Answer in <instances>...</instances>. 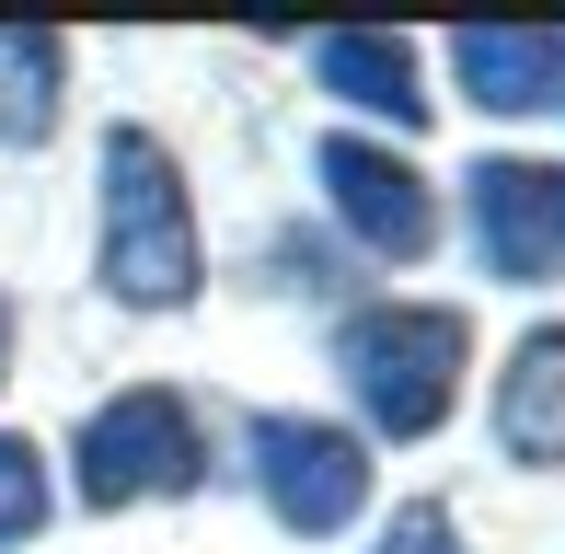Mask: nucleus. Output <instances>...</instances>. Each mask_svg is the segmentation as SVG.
<instances>
[{
    "label": "nucleus",
    "mask_w": 565,
    "mask_h": 554,
    "mask_svg": "<svg viewBox=\"0 0 565 554\" xmlns=\"http://www.w3.org/2000/svg\"><path fill=\"white\" fill-rule=\"evenodd\" d=\"M105 220H93V277H105L116 312H185L209 289V232H196L185 162H173L162 128H105Z\"/></svg>",
    "instance_id": "f257e3e1"
},
{
    "label": "nucleus",
    "mask_w": 565,
    "mask_h": 554,
    "mask_svg": "<svg viewBox=\"0 0 565 554\" xmlns=\"http://www.w3.org/2000/svg\"><path fill=\"white\" fill-rule=\"evenodd\" d=\"M473 370V323L450 300H358L335 323V382L370 416V439H439Z\"/></svg>",
    "instance_id": "f03ea898"
},
{
    "label": "nucleus",
    "mask_w": 565,
    "mask_h": 554,
    "mask_svg": "<svg viewBox=\"0 0 565 554\" xmlns=\"http://www.w3.org/2000/svg\"><path fill=\"white\" fill-rule=\"evenodd\" d=\"M196 486H209V416L173 382L105 393L70 439V497L82 509H162V497H196Z\"/></svg>",
    "instance_id": "7ed1b4c3"
},
{
    "label": "nucleus",
    "mask_w": 565,
    "mask_h": 554,
    "mask_svg": "<svg viewBox=\"0 0 565 554\" xmlns=\"http://www.w3.org/2000/svg\"><path fill=\"white\" fill-rule=\"evenodd\" d=\"M243 473H254V497H266V520L300 532V543H335V532L370 520V439L335 427V416L266 405L243 427Z\"/></svg>",
    "instance_id": "20e7f679"
},
{
    "label": "nucleus",
    "mask_w": 565,
    "mask_h": 554,
    "mask_svg": "<svg viewBox=\"0 0 565 554\" xmlns=\"http://www.w3.org/2000/svg\"><path fill=\"white\" fill-rule=\"evenodd\" d=\"M461 220H473V266L497 289H554L565 277V162L497 150L461 173Z\"/></svg>",
    "instance_id": "39448f33"
},
{
    "label": "nucleus",
    "mask_w": 565,
    "mask_h": 554,
    "mask_svg": "<svg viewBox=\"0 0 565 554\" xmlns=\"http://www.w3.org/2000/svg\"><path fill=\"white\" fill-rule=\"evenodd\" d=\"M312 173H323V209H335V232L358 243V255L416 266L427 243H439V185H427V173L404 162L393 139H358V128H335V139L312 150Z\"/></svg>",
    "instance_id": "423d86ee"
},
{
    "label": "nucleus",
    "mask_w": 565,
    "mask_h": 554,
    "mask_svg": "<svg viewBox=\"0 0 565 554\" xmlns=\"http://www.w3.org/2000/svg\"><path fill=\"white\" fill-rule=\"evenodd\" d=\"M450 82L484 116H543L565 105V23H461L450 35Z\"/></svg>",
    "instance_id": "0eeeda50"
},
{
    "label": "nucleus",
    "mask_w": 565,
    "mask_h": 554,
    "mask_svg": "<svg viewBox=\"0 0 565 554\" xmlns=\"http://www.w3.org/2000/svg\"><path fill=\"white\" fill-rule=\"evenodd\" d=\"M484 427H497V462H520V473H565V323H531V335L508 347Z\"/></svg>",
    "instance_id": "6e6552de"
},
{
    "label": "nucleus",
    "mask_w": 565,
    "mask_h": 554,
    "mask_svg": "<svg viewBox=\"0 0 565 554\" xmlns=\"http://www.w3.org/2000/svg\"><path fill=\"white\" fill-rule=\"evenodd\" d=\"M312 82L335 93L358 116H393V128H427V70H416V35H381V23H335V35H312Z\"/></svg>",
    "instance_id": "1a4fd4ad"
},
{
    "label": "nucleus",
    "mask_w": 565,
    "mask_h": 554,
    "mask_svg": "<svg viewBox=\"0 0 565 554\" xmlns=\"http://www.w3.org/2000/svg\"><path fill=\"white\" fill-rule=\"evenodd\" d=\"M70 116V35L58 23H0V150H46Z\"/></svg>",
    "instance_id": "9d476101"
},
{
    "label": "nucleus",
    "mask_w": 565,
    "mask_h": 554,
    "mask_svg": "<svg viewBox=\"0 0 565 554\" xmlns=\"http://www.w3.org/2000/svg\"><path fill=\"white\" fill-rule=\"evenodd\" d=\"M46 509H58V473H46V450L23 439V427H0V554L35 543Z\"/></svg>",
    "instance_id": "9b49d317"
},
{
    "label": "nucleus",
    "mask_w": 565,
    "mask_h": 554,
    "mask_svg": "<svg viewBox=\"0 0 565 554\" xmlns=\"http://www.w3.org/2000/svg\"><path fill=\"white\" fill-rule=\"evenodd\" d=\"M370 554H461V520H450V497H404L393 520H381V543Z\"/></svg>",
    "instance_id": "f8f14e48"
},
{
    "label": "nucleus",
    "mask_w": 565,
    "mask_h": 554,
    "mask_svg": "<svg viewBox=\"0 0 565 554\" xmlns=\"http://www.w3.org/2000/svg\"><path fill=\"white\" fill-rule=\"evenodd\" d=\"M0 382H12V289H0Z\"/></svg>",
    "instance_id": "ddd939ff"
}]
</instances>
